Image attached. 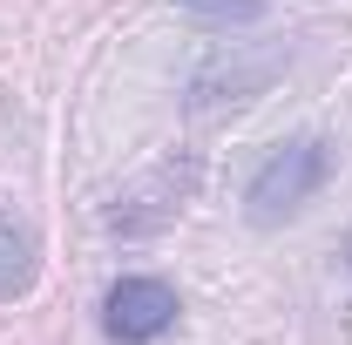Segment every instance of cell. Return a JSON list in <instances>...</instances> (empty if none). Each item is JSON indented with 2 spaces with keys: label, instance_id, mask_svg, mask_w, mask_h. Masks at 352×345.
<instances>
[{
  "label": "cell",
  "instance_id": "obj_1",
  "mask_svg": "<svg viewBox=\"0 0 352 345\" xmlns=\"http://www.w3.org/2000/svg\"><path fill=\"white\" fill-rule=\"evenodd\" d=\"M325 176H332V142H325V135H292V142H278L258 170H251V183H244L251 223H285L292 210H305L311 197L325 190Z\"/></svg>",
  "mask_w": 352,
  "mask_h": 345
},
{
  "label": "cell",
  "instance_id": "obj_2",
  "mask_svg": "<svg viewBox=\"0 0 352 345\" xmlns=\"http://www.w3.org/2000/svg\"><path fill=\"white\" fill-rule=\"evenodd\" d=\"M278 75H285V54H278V47H244V41H230L223 54H210V61L190 75V109H197V115L244 109V102H258Z\"/></svg>",
  "mask_w": 352,
  "mask_h": 345
},
{
  "label": "cell",
  "instance_id": "obj_3",
  "mask_svg": "<svg viewBox=\"0 0 352 345\" xmlns=\"http://www.w3.org/2000/svg\"><path fill=\"white\" fill-rule=\"evenodd\" d=\"M176 291L163 278H116L109 298H102V332L116 345H156L176 325Z\"/></svg>",
  "mask_w": 352,
  "mask_h": 345
},
{
  "label": "cell",
  "instance_id": "obj_4",
  "mask_svg": "<svg viewBox=\"0 0 352 345\" xmlns=\"http://www.w3.org/2000/svg\"><path fill=\"white\" fill-rule=\"evenodd\" d=\"M190 190H197V156H170V163H156V170H149L129 197L116 203V216H109V223H116L122 237H149V230H163V223H176V216H183Z\"/></svg>",
  "mask_w": 352,
  "mask_h": 345
},
{
  "label": "cell",
  "instance_id": "obj_5",
  "mask_svg": "<svg viewBox=\"0 0 352 345\" xmlns=\"http://www.w3.org/2000/svg\"><path fill=\"white\" fill-rule=\"evenodd\" d=\"M34 271H41V237H34V223L14 210H0V298H21L28 285H34Z\"/></svg>",
  "mask_w": 352,
  "mask_h": 345
},
{
  "label": "cell",
  "instance_id": "obj_6",
  "mask_svg": "<svg viewBox=\"0 0 352 345\" xmlns=\"http://www.w3.org/2000/svg\"><path fill=\"white\" fill-rule=\"evenodd\" d=\"M183 14H197L204 27H258L264 0H176Z\"/></svg>",
  "mask_w": 352,
  "mask_h": 345
},
{
  "label": "cell",
  "instance_id": "obj_7",
  "mask_svg": "<svg viewBox=\"0 0 352 345\" xmlns=\"http://www.w3.org/2000/svg\"><path fill=\"white\" fill-rule=\"evenodd\" d=\"M346 264H352V258H346Z\"/></svg>",
  "mask_w": 352,
  "mask_h": 345
}]
</instances>
